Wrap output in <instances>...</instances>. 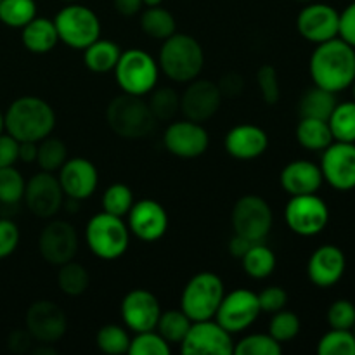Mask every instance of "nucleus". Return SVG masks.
<instances>
[{"instance_id":"nucleus-34","label":"nucleus","mask_w":355,"mask_h":355,"mask_svg":"<svg viewBox=\"0 0 355 355\" xmlns=\"http://www.w3.org/2000/svg\"><path fill=\"white\" fill-rule=\"evenodd\" d=\"M328 125L336 142H355V101L336 104Z\"/></svg>"},{"instance_id":"nucleus-44","label":"nucleus","mask_w":355,"mask_h":355,"mask_svg":"<svg viewBox=\"0 0 355 355\" xmlns=\"http://www.w3.org/2000/svg\"><path fill=\"white\" fill-rule=\"evenodd\" d=\"M302 322L295 312L291 311H279L274 312L272 318L269 322V335L274 340H277L279 343L291 342L293 338H297L298 333H300Z\"/></svg>"},{"instance_id":"nucleus-38","label":"nucleus","mask_w":355,"mask_h":355,"mask_svg":"<svg viewBox=\"0 0 355 355\" xmlns=\"http://www.w3.org/2000/svg\"><path fill=\"white\" fill-rule=\"evenodd\" d=\"M134 203V193L127 184H111L103 194V211L114 215V217L128 215Z\"/></svg>"},{"instance_id":"nucleus-7","label":"nucleus","mask_w":355,"mask_h":355,"mask_svg":"<svg viewBox=\"0 0 355 355\" xmlns=\"http://www.w3.org/2000/svg\"><path fill=\"white\" fill-rule=\"evenodd\" d=\"M113 71L118 87L130 96H148L159 78L158 61L142 49L121 52Z\"/></svg>"},{"instance_id":"nucleus-50","label":"nucleus","mask_w":355,"mask_h":355,"mask_svg":"<svg viewBox=\"0 0 355 355\" xmlns=\"http://www.w3.org/2000/svg\"><path fill=\"white\" fill-rule=\"evenodd\" d=\"M19 142L9 134H0V168L16 165Z\"/></svg>"},{"instance_id":"nucleus-52","label":"nucleus","mask_w":355,"mask_h":355,"mask_svg":"<svg viewBox=\"0 0 355 355\" xmlns=\"http://www.w3.org/2000/svg\"><path fill=\"white\" fill-rule=\"evenodd\" d=\"M31 342H35V340L31 338L28 329H19V331H14L9 336V349L16 354H23L26 350H30Z\"/></svg>"},{"instance_id":"nucleus-55","label":"nucleus","mask_w":355,"mask_h":355,"mask_svg":"<svg viewBox=\"0 0 355 355\" xmlns=\"http://www.w3.org/2000/svg\"><path fill=\"white\" fill-rule=\"evenodd\" d=\"M38 142H19V151H17V159L23 163L37 162Z\"/></svg>"},{"instance_id":"nucleus-28","label":"nucleus","mask_w":355,"mask_h":355,"mask_svg":"<svg viewBox=\"0 0 355 355\" xmlns=\"http://www.w3.org/2000/svg\"><path fill=\"white\" fill-rule=\"evenodd\" d=\"M297 141L302 148L309 151H324L329 144L335 142L326 120H315V118H300L297 125Z\"/></svg>"},{"instance_id":"nucleus-37","label":"nucleus","mask_w":355,"mask_h":355,"mask_svg":"<svg viewBox=\"0 0 355 355\" xmlns=\"http://www.w3.org/2000/svg\"><path fill=\"white\" fill-rule=\"evenodd\" d=\"M68 159V148L64 142L58 137H49L42 139L38 142V153H37V163L40 170L44 172H58L64 162Z\"/></svg>"},{"instance_id":"nucleus-47","label":"nucleus","mask_w":355,"mask_h":355,"mask_svg":"<svg viewBox=\"0 0 355 355\" xmlns=\"http://www.w3.org/2000/svg\"><path fill=\"white\" fill-rule=\"evenodd\" d=\"M19 238V227L9 218H0V260L16 252Z\"/></svg>"},{"instance_id":"nucleus-43","label":"nucleus","mask_w":355,"mask_h":355,"mask_svg":"<svg viewBox=\"0 0 355 355\" xmlns=\"http://www.w3.org/2000/svg\"><path fill=\"white\" fill-rule=\"evenodd\" d=\"M130 355H170L172 349L170 343L159 335L156 329L151 331L135 333L134 338H130V347H128Z\"/></svg>"},{"instance_id":"nucleus-6","label":"nucleus","mask_w":355,"mask_h":355,"mask_svg":"<svg viewBox=\"0 0 355 355\" xmlns=\"http://www.w3.org/2000/svg\"><path fill=\"white\" fill-rule=\"evenodd\" d=\"M224 295V283L217 274L210 270L198 272L184 286L180 311L193 322L215 319Z\"/></svg>"},{"instance_id":"nucleus-2","label":"nucleus","mask_w":355,"mask_h":355,"mask_svg":"<svg viewBox=\"0 0 355 355\" xmlns=\"http://www.w3.org/2000/svg\"><path fill=\"white\" fill-rule=\"evenodd\" d=\"M3 127L17 142H40L54 132V107L40 97L23 96L3 113Z\"/></svg>"},{"instance_id":"nucleus-36","label":"nucleus","mask_w":355,"mask_h":355,"mask_svg":"<svg viewBox=\"0 0 355 355\" xmlns=\"http://www.w3.org/2000/svg\"><path fill=\"white\" fill-rule=\"evenodd\" d=\"M191 322L193 321H191L180 309L179 311L172 309V311H165L159 314V319L158 322H156L155 329L170 343V345H172V343H179L180 345L184 336L189 331Z\"/></svg>"},{"instance_id":"nucleus-58","label":"nucleus","mask_w":355,"mask_h":355,"mask_svg":"<svg viewBox=\"0 0 355 355\" xmlns=\"http://www.w3.org/2000/svg\"><path fill=\"white\" fill-rule=\"evenodd\" d=\"M295 2H300V3H311V2H315V0H295Z\"/></svg>"},{"instance_id":"nucleus-13","label":"nucleus","mask_w":355,"mask_h":355,"mask_svg":"<svg viewBox=\"0 0 355 355\" xmlns=\"http://www.w3.org/2000/svg\"><path fill=\"white\" fill-rule=\"evenodd\" d=\"M24 203L28 210L38 218H52L64 203V193L58 175L52 172H38L24 187Z\"/></svg>"},{"instance_id":"nucleus-1","label":"nucleus","mask_w":355,"mask_h":355,"mask_svg":"<svg viewBox=\"0 0 355 355\" xmlns=\"http://www.w3.org/2000/svg\"><path fill=\"white\" fill-rule=\"evenodd\" d=\"M309 73L314 85L329 92H342L355 80V49L340 37L322 42L312 52Z\"/></svg>"},{"instance_id":"nucleus-20","label":"nucleus","mask_w":355,"mask_h":355,"mask_svg":"<svg viewBox=\"0 0 355 355\" xmlns=\"http://www.w3.org/2000/svg\"><path fill=\"white\" fill-rule=\"evenodd\" d=\"M120 312L128 329H132L134 333H142L156 328L162 307H159L158 298L151 291L137 288L125 295L120 305Z\"/></svg>"},{"instance_id":"nucleus-16","label":"nucleus","mask_w":355,"mask_h":355,"mask_svg":"<svg viewBox=\"0 0 355 355\" xmlns=\"http://www.w3.org/2000/svg\"><path fill=\"white\" fill-rule=\"evenodd\" d=\"M38 252L51 266H62L78 252V232L66 220L49 222L38 236Z\"/></svg>"},{"instance_id":"nucleus-26","label":"nucleus","mask_w":355,"mask_h":355,"mask_svg":"<svg viewBox=\"0 0 355 355\" xmlns=\"http://www.w3.org/2000/svg\"><path fill=\"white\" fill-rule=\"evenodd\" d=\"M21 42L31 54H47L58 45L59 37L54 19L33 17L26 26L21 28Z\"/></svg>"},{"instance_id":"nucleus-46","label":"nucleus","mask_w":355,"mask_h":355,"mask_svg":"<svg viewBox=\"0 0 355 355\" xmlns=\"http://www.w3.org/2000/svg\"><path fill=\"white\" fill-rule=\"evenodd\" d=\"M328 324L333 329H354L355 305L350 300H336L328 309Z\"/></svg>"},{"instance_id":"nucleus-35","label":"nucleus","mask_w":355,"mask_h":355,"mask_svg":"<svg viewBox=\"0 0 355 355\" xmlns=\"http://www.w3.org/2000/svg\"><path fill=\"white\" fill-rule=\"evenodd\" d=\"M37 17L35 0H0V23L9 28H23Z\"/></svg>"},{"instance_id":"nucleus-24","label":"nucleus","mask_w":355,"mask_h":355,"mask_svg":"<svg viewBox=\"0 0 355 355\" xmlns=\"http://www.w3.org/2000/svg\"><path fill=\"white\" fill-rule=\"evenodd\" d=\"M224 148L229 156L241 162H250L263 153L269 148V135L263 128L257 127L252 123H241L232 127L225 134Z\"/></svg>"},{"instance_id":"nucleus-5","label":"nucleus","mask_w":355,"mask_h":355,"mask_svg":"<svg viewBox=\"0 0 355 355\" xmlns=\"http://www.w3.org/2000/svg\"><path fill=\"white\" fill-rule=\"evenodd\" d=\"M85 243L97 259L116 260L128 250L130 231L121 217L101 211L87 222Z\"/></svg>"},{"instance_id":"nucleus-9","label":"nucleus","mask_w":355,"mask_h":355,"mask_svg":"<svg viewBox=\"0 0 355 355\" xmlns=\"http://www.w3.org/2000/svg\"><path fill=\"white\" fill-rule=\"evenodd\" d=\"M284 220L295 234L312 238L321 234L328 225L329 208L318 193L291 196L284 208Z\"/></svg>"},{"instance_id":"nucleus-12","label":"nucleus","mask_w":355,"mask_h":355,"mask_svg":"<svg viewBox=\"0 0 355 355\" xmlns=\"http://www.w3.org/2000/svg\"><path fill=\"white\" fill-rule=\"evenodd\" d=\"M260 312L262 309L259 304V295L245 290V288H239V290L224 295L220 307L215 314V321L222 328L227 329L231 335H236V333H243L245 329H248L259 319Z\"/></svg>"},{"instance_id":"nucleus-3","label":"nucleus","mask_w":355,"mask_h":355,"mask_svg":"<svg viewBox=\"0 0 355 355\" xmlns=\"http://www.w3.org/2000/svg\"><path fill=\"white\" fill-rule=\"evenodd\" d=\"M159 71L177 83H189L201 75L205 52L200 42L186 33H173L163 40L158 58Z\"/></svg>"},{"instance_id":"nucleus-22","label":"nucleus","mask_w":355,"mask_h":355,"mask_svg":"<svg viewBox=\"0 0 355 355\" xmlns=\"http://www.w3.org/2000/svg\"><path fill=\"white\" fill-rule=\"evenodd\" d=\"M59 184L66 198L83 201L92 196L99 184V172L96 165L87 158L66 159L64 165L58 170Z\"/></svg>"},{"instance_id":"nucleus-51","label":"nucleus","mask_w":355,"mask_h":355,"mask_svg":"<svg viewBox=\"0 0 355 355\" xmlns=\"http://www.w3.org/2000/svg\"><path fill=\"white\" fill-rule=\"evenodd\" d=\"M218 89H220L222 96H239L243 90V87H245V80H243V76L239 75V73H225L224 76L220 78V82L217 83Z\"/></svg>"},{"instance_id":"nucleus-14","label":"nucleus","mask_w":355,"mask_h":355,"mask_svg":"<svg viewBox=\"0 0 355 355\" xmlns=\"http://www.w3.org/2000/svg\"><path fill=\"white\" fill-rule=\"evenodd\" d=\"M163 144L170 155L177 158L193 159L203 155L210 144V135L203 123L193 120L170 121L163 134Z\"/></svg>"},{"instance_id":"nucleus-49","label":"nucleus","mask_w":355,"mask_h":355,"mask_svg":"<svg viewBox=\"0 0 355 355\" xmlns=\"http://www.w3.org/2000/svg\"><path fill=\"white\" fill-rule=\"evenodd\" d=\"M338 37L355 49V0H350L343 12H340Z\"/></svg>"},{"instance_id":"nucleus-18","label":"nucleus","mask_w":355,"mask_h":355,"mask_svg":"<svg viewBox=\"0 0 355 355\" xmlns=\"http://www.w3.org/2000/svg\"><path fill=\"white\" fill-rule=\"evenodd\" d=\"M297 30L302 38L315 45L331 40L338 37L340 12L328 3H307L297 16Z\"/></svg>"},{"instance_id":"nucleus-10","label":"nucleus","mask_w":355,"mask_h":355,"mask_svg":"<svg viewBox=\"0 0 355 355\" xmlns=\"http://www.w3.org/2000/svg\"><path fill=\"white\" fill-rule=\"evenodd\" d=\"M274 215L269 203L257 194L239 198L231 211L234 234L245 236L252 241H263L272 229Z\"/></svg>"},{"instance_id":"nucleus-53","label":"nucleus","mask_w":355,"mask_h":355,"mask_svg":"<svg viewBox=\"0 0 355 355\" xmlns=\"http://www.w3.org/2000/svg\"><path fill=\"white\" fill-rule=\"evenodd\" d=\"M255 243L257 241H252V239L245 238V236L234 234V238H232L231 241H229V253H231L232 257H236V259L241 260L243 257H245V253L248 252V250L252 248V246L255 245Z\"/></svg>"},{"instance_id":"nucleus-45","label":"nucleus","mask_w":355,"mask_h":355,"mask_svg":"<svg viewBox=\"0 0 355 355\" xmlns=\"http://www.w3.org/2000/svg\"><path fill=\"white\" fill-rule=\"evenodd\" d=\"M257 85H259L263 103L269 104V106H276L279 103V75H277V69L272 64L260 66L259 71H257Z\"/></svg>"},{"instance_id":"nucleus-54","label":"nucleus","mask_w":355,"mask_h":355,"mask_svg":"<svg viewBox=\"0 0 355 355\" xmlns=\"http://www.w3.org/2000/svg\"><path fill=\"white\" fill-rule=\"evenodd\" d=\"M113 6L118 14H121L125 17H132L141 12L142 7H144V2L142 0H113Z\"/></svg>"},{"instance_id":"nucleus-15","label":"nucleus","mask_w":355,"mask_h":355,"mask_svg":"<svg viewBox=\"0 0 355 355\" xmlns=\"http://www.w3.org/2000/svg\"><path fill=\"white\" fill-rule=\"evenodd\" d=\"M24 324L35 342L52 345L64 336L68 319L58 304L51 300H38L28 309Z\"/></svg>"},{"instance_id":"nucleus-32","label":"nucleus","mask_w":355,"mask_h":355,"mask_svg":"<svg viewBox=\"0 0 355 355\" xmlns=\"http://www.w3.org/2000/svg\"><path fill=\"white\" fill-rule=\"evenodd\" d=\"M149 96V110L156 121H173L180 113V96L172 87H159L153 89Z\"/></svg>"},{"instance_id":"nucleus-39","label":"nucleus","mask_w":355,"mask_h":355,"mask_svg":"<svg viewBox=\"0 0 355 355\" xmlns=\"http://www.w3.org/2000/svg\"><path fill=\"white\" fill-rule=\"evenodd\" d=\"M97 349L107 355H121L128 354L130 347V336L121 326L106 324L97 331L96 335Z\"/></svg>"},{"instance_id":"nucleus-30","label":"nucleus","mask_w":355,"mask_h":355,"mask_svg":"<svg viewBox=\"0 0 355 355\" xmlns=\"http://www.w3.org/2000/svg\"><path fill=\"white\" fill-rule=\"evenodd\" d=\"M141 28L148 37L163 42L175 33L177 21L173 14L162 6L146 7L141 16Z\"/></svg>"},{"instance_id":"nucleus-4","label":"nucleus","mask_w":355,"mask_h":355,"mask_svg":"<svg viewBox=\"0 0 355 355\" xmlns=\"http://www.w3.org/2000/svg\"><path fill=\"white\" fill-rule=\"evenodd\" d=\"M106 121L113 134L130 141L151 135L158 123L144 97L125 92L107 104Z\"/></svg>"},{"instance_id":"nucleus-19","label":"nucleus","mask_w":355,"mask_h":355,"mask_svg":"<svg viewBox=\"0 0 355 355\" xmlns=\"http://www.w3.org/2000/svg\"><path fill=\"white\" fill-rule=\"evenodd\" d=\"M222 103V92L215 82L194 78L180 96V113L187 120L203 123L217 114Z\"/></svg>"},{"instance_id":"nucleus-17","label":"nucleus","mask_w":355,"mask_h":355,"mask_svg":"<svg viewBox=\"0 0 355 355\" xmlns=\"http://www.w3.org/2000/svg\"><path fill=\"white\" fill-rule=\"evenodd\" d=\"M322 179L336 191L355 189V142H333L322 151Z\"/></svg>"},{"instance_id":"nucleus-23","label":"nucleus","mask_w":355,"mask_h":355,"mask_svg":"<svg viewBox=\"0 0 355 355\" xmlns=\"http://www.w3.org/2000/svg\"><path fill=\"white\" fill-rule=\"evenodd\" d=\"M345 269V253L335 245H322L309 259L307 276L318 288H331L342 279Z\"/></svg>"},{"instance_id":"nucleus-25","label":"nucleus","mask_w":355,"mask_h":355,"mask_svg":"<svg viewBox=\"0 0 355 355\" xmlns=\"http://www.w3.org/2000/svg\"><path fill=\"white\" fill-rule=\"evenodd\" d=\"M279 182L284 193L290 196H300L318 193L324 179L319 165L309 159H293L281 170Z\"/></svg>"},{"instance_id":"nucleus-11","label":"nucleus","mask_w":355,"mask_h":355,"mask_svg":"<svg viewBox=\"0 0 355 355\" xmlns=\"http://www.w3.org/2000/svg\"><path fill=\"white\" fill-rule=\"evenodd\" d=\"M184 355H231L234 354L232 335L214 319L191 322V328L180 342Z\"/></svg>"},{"instance_id":"nucleus-33","label":"nucleus","mask_w":355,"mask_h":355,"mask_svg":"<svg viewBox=\"0 0 355 355\" xmlns=\"http://www.w3.org/2000/svg\"><path fill=\"white\" fill-rule=\"evenodd\" d=\"M90 284V276L85 267L78 262H69L59 266L58 286L68 297H80L87 291Z\"/></svg>"},{"instance_id":"nucleus-56","label":"nucleus","mask_w":355,"mask_h":355,"mask_svg":"<svg viewBox=\"0 0 355 355\" xmlns=\"http://www.w3.org/2000/svg\"><path fill=\"white\" fill-rule=\"evenodd\" d=\"M144 2V7H156V6H162L163 0H142Z\"/></svg>"},{"instance_id":"nucleus-59","label":"nucleus","mask_w":355,"mask_h":355,"mask_svg":"<svg viewBox=\"0 0 355 355\" xmlns=\"http://www.w3.org/2000/svg\"><path fill=\"white\" fill-rule=\"evenodd\" d=\"M62 2H64V3H75V2H78V0H62Z\"/></svg>"},{"instance_id":"nucleus-61","label":"nucleus","mask_w":355,"mask_h":355,"mask_svg":"<svg viewBox=\"0 0 355 355\" xmlns=\"http://www.w3.org/2000/svg\"><path fill=\"white\" fill-rule=\"evenodd\" d=\"M352 331H354V335H355V326H354V329H352Z\"/></svg>"},{"instance_id":"nucleus-48","label":"nucleus","mask_w":355,"mask_h":355,"mask_svg":"<svg viewBox=\"0 0 355 355\" xmlns=\"http://www.w3.org/2000/svg\"><path fill=\"white\" fill-rule=\"evenodd\" d=\"M259 304L262 312H269V314L283 311L288 304L286 290L281 286L266 288L262 293H259Z\"/></svg>"},{"instance_id":"nucleus-29","label":"nucleus","mask_w":355,"mask_h":355,"mask_svg":"<svg viewBox=\"0 0 355 355\" xmlns=\"http://www.w3.org/2000/svg\"><path fill=\"white\" fill-rule=\"evenodd\" d=\"M121 49L114 42L97 38L94 44L83 49V62L94 73H110L116 66Z\"/></svg>"},{"instance_id":"nucleus-57","label":"nucleus","mask_w":355,"mask_h":355,"mask_svg":"<svg viewBox=\"0 0 355 355\" xmlns=\"http://www.w3.org/2000/svg\"><path fill=\"white\" fill-rule=\"evenodd\" d=\"M3 130H6V127H3V113L0 111V134H2Z\"/></svg>"},{"instance_id":"nucleus-41","label":"nucleus","mask_w":355,"mask_h":355,"mask_svg":"<svg viewBox=\"0 0 355 355\" xmlns=\"http://www.w3.org/2000/svg\"><path fill=\"white\" fill-rule=\"evenodd\" d=\"M236 355H281L283 347L269 333H253L234 345Z\"/></svg>"},{"instance_id":"nucleus-31","label":"nucleus","mask_w":355,"mask_h":355,"mask_svg":"<svg viewBox=\"0 0 355 355\" xmlns=\"http://www.w3.org/2000/svg\"><path fill=\"white\" fill-rule=\"evenodd\" d=\"M243 269L253 279H266L276 269V253L269 248L267 245H263V241L255 243L248 252L245 253V257L241 259Z\"/></svg>"},{"instance_id":"nucleus-42","label":"nucleus","mask_w":355,"mask_h":355,"mask_svg":"<svg viewBox=\"0 0 355 355\" xmlns=\"http://www.w3.org/2000/svg\"><path fill=\"white\" fill-rule=\"evenodd\" d=\"M26 180L16 166L0 168V205H16L23 200Z\"/></svg>"},{"instance_id":"nucleus-40","label":"nucleus","mask_w":355,"mask_h":355,"mask_svg":"<svg viewBox=\"0 0 355 355\" xmlns=\"http://www.w3.org/2000/svg\"><path fill=\"white\" fill-rule=\"evenodd\" d=\"M319 355H355L352 329H329L318 343Z\"/></svg>"},{"instance_id":"nucleus-27","label":"nucleus","mask_w":355,"mask_h":355,"mask_svg":"<svg viewBox=\"0 0 355 355\" xmlns=\"http://www.w3.org/2000/svg\"><path fill=\"white\" fill-rule=\"evenodd\" d=\"M338 104L335 92L314 85L312 89L305 90L304 96L298 103V113L300 118H315V120H329L333 110Z\"/></svg>"},{"instance_id":"nucleus-21","label":"nucleus","mask_w":355,"mask_h":355,"mask_svg":"<svg viewBox=\"0 0 355 355\" xmlns=\"http://www.w3.org/2000/svg\"><path fill=\"white\" fill-rule=\"evenodd\" d=\"M128 231L141 241L153 243L165 236L168 229V214L155 200L135 201L128 211Z\"/></svg>"},{"instance_id":"nucleus-8","label":"nucleus","mask_w":355,"mask_h":355,"mask_svg":"<svg viewBox=\"0 0 355 355\" xmlns=\"http://www.w3.org/2000/svg\"><path fill=\"white\" fill-rule=\"evenodd\" d=\"M59 42L83 51L101 38V21L92 9L82 3H66L54 17Z\"/></svg>"},{"instance_id":"nucleus-60","label":"nucleus","mask_w":355,"mask_h":355,"mask_svg":"<svg viewBox=\"0 0 355 355\" xmlns=\"http://www.w3.org/2000/svg\"><path fill=\"white\" fill-rule=\"evenodd\" d=\"M352 87H354V101H355V80H354V83H352Z\"/></svg>"}]
</instances>
